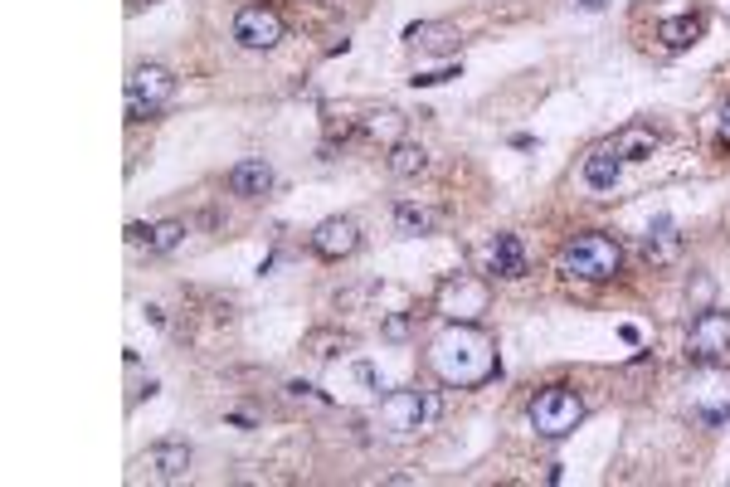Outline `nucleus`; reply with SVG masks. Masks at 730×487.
<instances>
[{"instance_id": "nucleus-25", "label": "nucleus", "mask_w": 730, "mask_h": 487, "mask_svg": "<svg viewBox=\"0 0 730 487\" xmlns=\"http://www.w3.org/2000/svg\"><path fill=\"white\" fill-rule=\"evenodd\" d=\"M448 78H458L453 64H448V69H424V74H414L409 83H414V88H438V83H448Z\"/></svg>"}, {"instance_id": "nucleus-9", "label": "nucleus", "mask_w": 730, "mask_h": 487, "mask_svg": "<svg viewBox=\"0 0 730 487\" xmlns=\"http://www.w3.org/2000/svg\"><path fill=\"white\" fill-rule=\"evenodd\" d=\"M438 312L448 317V322H477L482 312H487V283L482 278H448L443 288H438Z\"/></svg>"}, {"instance_id": "nucleus-18", "label": "nucleus", "mask_w": 730, "mask_h": 487, "mask_svg": "<svg viewBox=\"0 0 730 487\" xmlns=\"http://www.w3.org/2000/svg\"><path fill=\"white\" fill-rule=\"evenodd\" d=\"M701 30H706V20H701V15H667V20L657 25V39L677 54V49H692L696 39H701Z\"/></svg>"}, {"instance_id": "nucleus-7", "label": "nucleus", "mask_w": 730, "mask_h": 487, "mask_svg": "<svg viewBox=\"0 0 730 487\" xmlns=\"http://www.w3.org/2000/svg\"><path fill=\"white\" fill-rule=\"evenodd\" d=\"M283 35H288V30H283V15L268 10V5H244V10L234 15V39H239L244 49H254V54L278 49Z\"/></svg>"}, {"instance_id": "nucleus-2", "label": "nucleus", "mask_w": 730, "mask_h": 487, "mask_svg": "<svg viewBox=\"0 0 730 487\" xmlns=\"http://www.w3.org/2000/svg\"><path fill=\"white\" fill-rule=\"evenodd\" d=\"M555 273H560V278H570V283H609V278H619V273H623L619 239H609V234H599V229L575 234V239L560 249Z\"/></svg>"}, {"instance_id": "nucleus-6", "label": "nucleus", "mask_w": 730, "mask_h": 487, "mask_svg": "<svg viewBox=\"0 0 730 487\" xmlns=\"http://www.w3.org/2000/svg\"><path fill=\"white\" fill-rule=\"evenodd\" d=\"M726 356H730V312L701 307L692 317V332H687V361L692 366H716Z\"/></svg>"}, {"instance_id": "nucleus-24", "label": "nucleus", "mask_w": 730, "mask_h": 487, "mask_svg": "<svg viewBox=\"0 0 730 487\" xmlns=\"http://www.w3.org/2000/svg\"><path fill=\"white\" fill-rule=\"evenodd\" d=\"M711 293H716V283L701 273L696 278V288H687V302H692V312H701V307H711Z\"/></svg>"}, {"instance_id": "nucleus-26", "label": "nucleus", "mask_w": 730, "mask_h": 487, "mask_svg": "<svg viewBox=\"0 0 730 487\" xmlns=\"http://www.w3.org/2000/svg\"><path fill=\"white\" fill-rule=\"evenodd\" d=\"M288 395L292 400H312V405H331L327 395H317V385H307V380H288Z\"/></svg>"}, {"instance_id": "nucleus-22", "label": "nucleus", "mask_w": 730, "mask_h": 487, "mask_svg": "<svg viewBox=\"0 0 730 487\" xmlns=\"http://www.w3.org/2000/svg\"><path fill=\"white\" fill-rule=\"evenodd\" d=\"M614 151H619L623 161H648L657 151V132H648V127H623L619 137H614Z\"/></svg>"}, {"instance_id": "nucleus-14", "label": "nucleus", "mask_w": 730, "mask_h": 487, "mask_svg": "<svg viewBox=\"0 0 730 487\" xmlns=\"http://www.w3.org/2000/svg\"><path fill=\"white\" fill-rule=\"evenodd\" d=\"M580 176H584V186L594 190V195H609V190L619 186L623 156L614 151V142H604V147L589 151V156H584V166H580Z\"/></svg>"}, {"instance_id": "nucleus-8", "label": "nucleus", "mask_w": 730, "mask_h": 487, "mask_svg": "<svg viewBox=\"0 0 730 487\" xmlns=\"http://www.w3.org/2000/svg\"><path fill=\"white\" fill-rule=\"evenodd\" d=\"M482 273H487V278H502V283L526 278V273H531L526 239H521V234H492L487 249H482Z\"/></svg>"}, {"instance_id": "nucleus-28", "label": "nucleus", "mask_w": 730, "mask_h": 487, "mask_svg": "<svg viewBox=\"0 0 730 487\" xmlns=\"http://www.w3.org/2000/svg\"><path fill=\"white\" fill-rule=\"evenodd\" d=\"M721 137L730 142V103H726V113H721Z\"/></svg>"}, {"instance_id": "nucleus-17", "label": "nucleus", "mask_w": 730, "mask_h": 487, "mask_svg": "<svg viewBox=\"0 0 730 487\" xmlns=\"http://www.w3.org/2000/svg\"><path fill=\"white\" fill-rule=\"evenodd\" d=\"M643 254H648V263H672L682 254V234H677V220H672V215H657L653 220L648 239H643Z\"/></svg>"}, {"instance_id": "nucleus-29", "label": "nucleus", "mask_w": 730, "mask_h": 487, "mask_svg": "<svg viewBox=\"0 0 730 487\" xmlns=\"http://www.w3.org/2000/svg\"><path fill=\"white\" fill-rule=\"evenodd\" d=\"M580 10H604V0H575Z\"/></svg>"}, {"instance_id": "nucleus-4", "label": "nucleus", "mask_w": 730, "mask_h": 487, "mask_svg": "<svg viewBox=\"0 0 730 487\" xmlns=\"http://www.w3.org/2000/svg\"><path fill=\"white\" fill-rule=\"evenodd\" d=\"M176 98V74L166 64H137L127 74V122H151Z\"/></svg>"}, {"instance_id": "nucleus-23", "label": "nucleus", "mask_w": 730, "mask_h": 487, "mask_svg": "<svg viewBox=\"0 0 730 487\" xmlns=\"http://www.w3.org/2000/svg\"><path fill=\"white\" fill-rule=\"evenodd\" d=\"M307 351L327 361L336 351H351V337H346V332H312V337H307Z\"/></svg>"}, {"instance_id": "nucleus-16", "label": "nucleus", "mask_w": 730, "mask_h": 487, "mask_svg": "<svg viewBox=\"0 0 730 487\" xmlns=\"http://www.w3.org/2000/svg\"><path fill=\"white\" fill-rule=\"evenodd\" d=\"M404 44L424 49V54H453L458 49V30L453 25H438V20H419L404 30Z\"/></svg>"}, {"instance_id": "nucleus-12", "label": "nucleus", "mask_w": 730, "mask_h": 487, "mask_svg": "<svg viewBox=\"0 0 730 487\" xmlns=\"http://www.w3.org/2000/svg\"><path fill=\"white\" fill-rule=\"evenodd\" d=\"M146 483H185L190 478V449L185 444H151V449L137 458Z\"/></svg>"}, {"instance_id": "nucleus-19", "label": "nucleus", "mask_w": 730, "mask_h": 487, "mask_svg": "<svg viewBox=\"0 0 730 487\" xmlns=\"http://www.w3.org/2000/svg\"><path fill=\"white\" fill-rule=\"evenodd\" d=\"M361 137H365V142H380V147H395V142H404V113L385 108V113L361 117Z\"/></svg>"}, {"instance_id": "nucleus-27", "label": "nucleus", "mask_w": 730, "mask_h": 487, "mask_svg": "<svg viewBox=\"0 0 730 487\" xmlns=\"http://www.w3.org/2000/svg\"><path fill=\"white\" fill-rule=\"evenodd\" d=\"M385 337H390V341L409 337V317H390V322H385Z\"/></svg>"}, {"instance_id": "nucleus-10", "label": "nucleus", "mask_w": 730, "mask_h": 487, "mask_svg": "<svg viewBox=\"0 0 730 487\" xmlns=\"http://www.w3.org/2000/svg\"><path fill=\"white\" fill-rule=\"evenodd\" d=\"M692 414L706 429H721L730 419V375L726 371H711L706 366V375L692 385Z\"/></svg>"}, {"instance_id": "nucleus-21", "label": "nucleus", "mask_w": 730, "mask_h": 487, "mask_svg": "<svg viewBox=\"0 0 730 487\" xmlns=\"http://www.w3.org/2000/svg\"><path fill=\"white\" fill-rule=\"evenodd\" d=\"M434 225H438V215L429 205H419V200H400V205H395V229L409 234V239H414V234H429Z\"/></svg>"}, {"instance_id": "nucleus-11", "label": "nucleus", "mask_w": 730, "mask_h": 487, "mask_svg": "<svg viewBox=\"0 0 730 487\" xmlns=\"http://www.w3.org/2000/svg\"><path fill=\"white\" fill-rule=\"evenodd\" d=\"M312 249L331 263L351 259V254L361 249V225H356L351 215H331V220H322V225L312 229Z\"/></svg>"}, {"instance_id": "nucleus-1", "label": "nucleus", "mask_w": 730, "mask_h": 487, "mask_svg": "<svg viewBox=\"0 0 730 487\" xmlns=\"http://www.w3.org/2000/svg\"><path fill=\"white\" fill-rule=\"evenodd\" d=\"M429 366L443 385L453 390H477L487 385L492 375L502 371L497 361V341L487 332H477L473 322H448L434 341H429Z\"/></svg>"}, {"instance_id": "nucleus-5", "label": "nucleus", "mask_w": 730, "mask_h": 487, "mask_svg": "<svg viewBox=\"0 0 730 487\" xmlns=\"http://www.w3.org/2000/svg\"><path fill=\"white\" fill-rule=\"evenodd\" d=\"M438 419V395L434 390H390L385 400H380V424L390 429V434H419V429H429Z\"/></svg>"}, {"instance_id": "nucleus-15", "label": "nucleus", "mask_w": 730, "mask_h": 487, "mask_svg": "<svg viewBox=\"0 0 730 487\" xmlns=\"http://www.w3.org/2000/svg\"><path fill=\"white\" fill-rule=\"evenodd\" d=\"M224 186H229V195H239V200H258V195L273 190V166H268L263 156H249V161H239V166L224 176Z\"/></svg>"}, {"instance_id": "nucleus-20", "label": "nucleus", "mask_w": 730, "mask_h": 487, "mask_svg": "<svg viewBox=\"0 0 730 487\" xmlns=\"http://www.w3.org/2000/svg\"><path fill=\"white\" fill-rule=\"evenodd\" d=\"M390 171H395L400 181L424 176V171H429V151L419 147V142H395V147H390Z\"/></svg>"}, {"instance_id": "nucleus-30", "label": "nucleus", "mask_w": 730, "mask_h": 487, "mask_svg": "<svg viewBox=\"0 0 730 487\" xmlns=\"http://www.w3.org/2000/svg\"><path fill=\"white\" fill-rule=\"evenodd\" d=\"M132 5H142V0H132ZM146 5H156V0H146Z\"/></svg>"}, {"instance_id": "nucleus-13", "label": "nucleus", "mask_w": 730, "mask_h": 487, "mask_svg": "<svg viewBox=\"0 0 730 487\" xmlns=\"http://www.w3.org/2000/svg\"><path fill=\"white\" fill-rule=\"evenodd\" d=\"M185 234H190L185 220H161V225L132 220V225H127V244H132V249H146V254H176L185 244Z\"/></svg>"}, {"instance_id": "nucleus-3", "label": "nucleus", "mask_w": 730, "mask_h": 487, "mask_svg": "<svg viewBox=\"0 0 730 487\" xmlns=\"http://www.w3.org/2000/svg\"><path fill=\"white\" fill-rule=\"evenodd\" d=\"M584 419V400L575 385H546L536 400H531V429L541 439H565L575 434Z\"/></svg>"}]
</instances>
